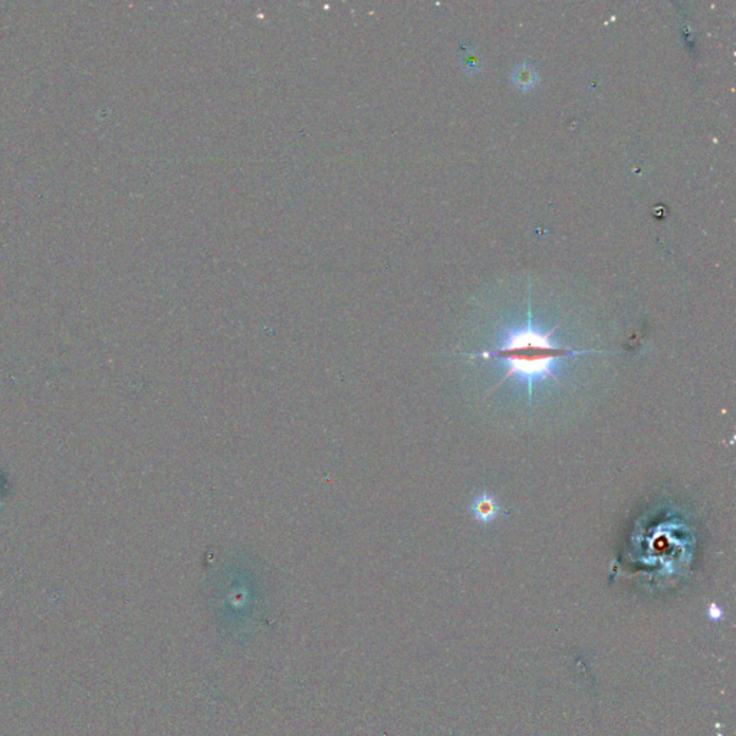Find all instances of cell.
Wrapping results in <instances>:
<instances>
[{"mask_svg":"<svg viewBox=\"0 0 736 736\" xmlns=\"http://www.w3.org/2000/svg\"><path fill=\"white\" fill-rule=\"evenodd\" d=\"M553 332L554 329L544 332L543 329L533 327L529 314L526 325L508 331L501 339L499 346L494 350L472 353L466 356L499 361V364L506 367V371L504 378L498 383L497 387L492 388V391L502 385L506 380L514 378L526 388L528 404H531L535 384L544 383L547 380L560 383L557 374L561 361L577 356L603 354V351H578L561 346L553 339Z\"/></svg>","mask_w":736,"mask_h":736,"instance_id":"1","label":"cell"},{"mask_svg":"<svg viewBox=\"0 0 736 736\" xmlns=\"http://www.w3.org/2000/svg\"><path fill=\"white\" fill-rule=\"evenodd\" d=\"M470 511L476 521L482 523H490L498 516L501 506L492 495L482 494L473 499Z\"/></svg>","mask_w":736,"mask_h":736,"instance_id":"2","label":"cell"},{"mask_svg":"<svg viewBox=\"0 0 736 736\" xmlns=\"http://www.w3.org/2000/svg\"><path fill=\"white\" fill-rule=\"evenodd\" d=\"M708 616H709L710 620L718 621V620H720V618L723 617V611H722V608L718 607L716 604H710V606H709V610H708Z\"/></svg>","mask_w":736,"mask_h":736,"instance_id":"3","label":"cell"}]
</instances>
